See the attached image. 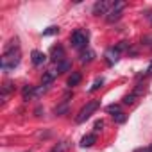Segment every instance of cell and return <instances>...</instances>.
<instances>
[{
    "instance_id": "obj_15",
    "label": "cell",
    "mask_w": 152,
    "mask_h": 152,
    "mask_svg": "<svg viewBox=\"0 0 152 152\" xmlns=\"http://www.w3.org/2000/svg\"><path fill=\"white\" fill-rule=\"evenodd\" d=\"M11 91H13V84H11V83H6V84L2 86V100H6Z\"/></svg>"
},
{
    "instance_id": "obj_18",
    "label": "cell",
    "mask_w": 152,
    "mask_h": 152,
    "mask_svg": "<svg viewBox=\"0 0 152 152\" xmlns=\"http://www.w3.org/2000/svg\"><path fill=\"white\" fill-rule=\"evenodd\" d=\"M125 7V2L124 0H118V2H115L113 4V7H111V11H116V13H122V9Z\"/></svg>"
},
{
    "instance_id": "obj_10",
    "label": "cell",
    "mask_w": 152,
    "mask_h": 152,
    "mask_svg": "<svg viewBox=\"0 0 152 152\" xmlns=\"http://www.w3.org/2000/svg\"><path fill=\"white\" fill-rule=\"evenodd\" d=\"M81 79H83V75H81L79 72H73L70 77H68V83H66V84H68L70 88H72V86H77V84L81 83Z\"/></svg>"
},
{
    "instance_id": "obj_6",
    "label": "cell",
    "mask_w": 152,
    "mask_h": 152,
    "mask_svg": "<svg viewBox=\"0 0 152 152\" xmlns=\"http://www.w3.org/2000/svg\"><path fill=\"white\" fill-rule=\"evenodd\" d=\"M104 57H106L107 64H109V66H113L115 63H118V59H120V52L116 50V47H111V48H107V50H106Z\"/></svg>"
},
{
    "instance_id": "obj_8",
    "label": "cell",
    "mask_w": 152,
    "mask_h": 152,
    "mask_svg": "<svg viewBox=\"0 0 152 152\" xmlns=\"http://www.w3.org/2000/svg\"><path fill=\"white\" fill-rule=\"evenodd\" d=\"M93 143H97V134H86V136L81 140V147H83V148H88V147H91Z\"/></svg>"
},
{
    "instance_id": "obj_27",
    "label": "cell",
    "mask_w": 152,
    "mask_h": 152,
    "mask_svg": "<svg viewBox=\"0 0 152 152\" xmlns=\"http://www.w3.org/2000/svg\"><path fill=\"white\" fill-rule=\"evenodd\" d=\"M147 75H152V61H150V64L147 66Z\"/></svg>"
},
{
    "instance_id": "obj_2",
    "label": "cell",
    "mask_w": 152,
    "mask_h": 152,
    "mask_svg": "<svg viewBox=\"0 0 152 152\" xmlns=\"http://www.w3.org/2000/svg\"><path fill=\"white\" fill-rule=\"evenodd\" d=\"M100 107V102L99 100H90L81 111H79V115H77V118H75V122H77V124H83V122H86L97 109Z\"/></svg>"
},
{
    "instance_id": "obj_1",
    "label": "cell",
    "mask_w": 152,
    "mask_h": 152,
    "mask_svg": "<svg viewBox=\"0 0 152 152\" xmlns=\"http://www.w3.org/2000/svg\"><path fill=\"white\" fill-rule=\"evenodd\" d=\"M20 59H22V54L18 48V39H13L4 50V56L0 59V66H2V70L6 73H9L11 70H15L20 64Z\"/></svg>"
},
{
    "instance_id": "obj_14",
    "label": "cell",
    "mask_w": 152,
    "mask_h": 152,
    "mask_svg": "<svg viewBox=\"0 0 152 152\" xmlns=\"http://www.w3.org/2000/svg\"><path fill=\"white\" fill-rule=\"evenodd\" d=\"M70 63L68 61H61V63H57V73H64V72H68L70 70Z\"/></svg>"
},
{
    "instance_id": "obj_23",
    "label": "cell",
    "mask_w": 152,
    "mask_h": 152,
    "mask_svg": "<svg viewBox=\"0 0 152 152\" xmlns=\"http://www.w3.org/2000/svg\"><path fill=\"white\" fill-rule=\"evenodd\" d=\"M68 111V104L64 102L63 106H59V107H56V115H63V113H66Z\"/></svg>"
},
{
    "instance_id": "obj_3",
    "label": "cell",
    "mask_w": 152,
    "mask_h": 152,
    "mask_svg": "<svg viewBox=\"0 0 152 152\" xmlns=\"http://www.w3.org/2000/svg\"><path fill=\"white\" fill-rule=\"evenodd\" d=\"M70 41H72V47H73V48L81 50V48H84V47L88 45V34L83 32V31H75V32L72 34Z\"/></svg>"
},
{
    "instance_id": "obj_11",
    "label": "cell",
    "mask_w": 152,
    "mask_h": 152,
    "mask_svg": "<svg viewBox=\"0 0 152 152\" xmlns=\"http://www.w3.org/2000/svg\"><path fill=\"white\" fill-rule=\"evenodd\" d=\"M95 59V52L91 48H86L83 54H81V63H91Z\"/></svg>"
},
{
    "instance_id": "obj_26",
    "label": "cell",
    "mask_w": 152,
    "mask_h": 152,
    "mask_svg": "<svg viewBox=\"0 0 152 152\" xmlns=\"http://www.w3.org/2000/svg\"><path fill=\"white\" fill-rule=\"evenodd\" d=\"M134 152H152V147H140V148H136Z\"/></svg>"
},
{
    "instance_id": "obj_16",
    "label": "cell",
    "mask_w": 152,
    "mask_h": 152,
    "mask_svg": "<svg viewBox=\"0 0 152 152\" xmlns=\"http://www.w3.org/2000/svg\"><path fill=\"white\" fill-rule=\"evenodd\" d=\"M136 97H138L136 93H129V95H125V97H124V104H125V106L134 104V102H136Z\"/></svg>"
},
{
    "instance_id": "obj_28",
    "label": "cell",
    "mask_w": 152,
    "mask_h": 152,
    "mask_svg": "<svg viewBox=\"0 0 152 152\" xmlns=\"http://www.w3.org/2000/svg\"><path fill=\"white\" fill-rule=\"evenodd\" d=\"M150 22H152V20H150Z\"/></svg>"
},
{
    "instance_id": "obj_22",
    "label": "cell",
    "mask_w": 152,
    "mask_h": 152,
    "mask_svg": "<svg viewBox=\"0 0 152 152\" xmlns=\"http://www.w3.org/2000/svg\"><path fill=\"white\" fill-rule=\"evenodd\" d=\"M59 32V27H48L47 31H43V36H52V34H57Z\"/></svg>"
},
{
    "instance_id": "obj_21",
    "label": "cell",
    "mask_w": 152,
    "mask_h": 152,
    "mask_svg": "<svg viewBox=\"0 0 152 152\" xmlns=\"http://www.w3.org/2000/svg\"><path fill=\"white\" fill-rule=\"evenodd\" d=\"M113 118H115V122H116V124H124V122L127 120V116H125L122 111H120V113H116V115H113Z\"/></svg>"
},
{
    "instance_id": "obj_7",
    "label": "cell",
    "mask_w": 152,
    "mask_h": 152,
    "mask_svg": "<svg viewBox=\"0 0 152 152\" xmlns=\"http://www.w3.org/2000/svg\"><path fill=\"white\" fill-rule=\"evenodd\" d=\"M31 61H32L34 66H41L47 61V54H43L41 50H32L31 52Z\"/></svg>"
},
{
    "instance_id": "obj_19",
    "label": "cell",
    "mask_w": 152,
    "mask_h": 152,
    "mask_svg": "<svg viewBox=\"0 0 152 152\" xmlns=\"http://www.w3.org/2000/svg\"><path fill=\"white\" fill-rule=\"evenodd\" d=\"M102 84H104V79H102V77H99V79H97V81L93 83V86L90 88V93H93V91H97V90H99V88H100Z\"/></svg>"
},
{
    "instance_id": "obj_17",
    "label": "cell",
    "mask_w": 152,
    "mask_h": 152,
    "mask_svg": "<svg viewBox=\"0 0 152 152\" xmlns=\"http://www.w3.org/2000/svg\"><path fill=\"white\" fill-rule=\"evenodd\" d=\"M66 148H68V141H61L59 145L52 148V152H66Z\"/></svg>"
},
{
    "instance_id": "obj_20",
    "label": "cell",
    "mask_w": 152,
    "mask_h": 152,
    "mask_svg": "<svg viewBox=\"0 0 152 152\" xmlns=\"http://www.w3.org/2000/svg\"><path fill=\"white\" fill-rule=\"evenodd\" d=\"M106 111L111 113V115H116V113H120V106H118V104H111V106L106 107Z\"/></svg>"
},
{
    "instance_id": "obj_25",
    "label": "cell",
    "mask_w": 152,
    "mask_h": 152,
    "mask_svg": "<svg viewBox=\"0 0 152 152\" xmlns=\"http://www.w3.org/2000/svg\"><path fill=\"white\" fill-rule=\"evenodd\" d=\"M102 127H104V122H102V120H97V122H95V131L99 132Z\"/></svg>"
},
{
    "instance_id": "obj_12",
    "label": "cell",
    "mask_w": 152,
    "mask_h": 152,
    "mask_svg": "<svg viewBox=\"0 0 152 152\" xmlns=\"http://www.w3.org/2000/svg\"><path fill=\"white\" fill-rule=\"evenodd\" d=\"M22 95H23V100H29V99H32V97L36 95V90H34V86H31V84L23 86V90H22Z\"/></svg>"
},
{
    "instance_id": "obj_5",
    "label": "cell",
    "mask_w": 152,
    "mask_h": 152,
    "mask_svg": "<svg viewBox=\"0 0 152 152\" xmlns=\"http://www.w3.org/2000/svg\"><path fill=\"white\" fill-rule=\"evenodd\" d=\"M50 59H52L56 64L61 63V61H64V48H63L61 45L52 47V50H50Z\"/></svg>"
},
{
    "instance_id": "obj_13",
    "label": "cell",
    "mask_w": 152,
    "mask_h": 152,
    "mask_svg": "<svg viewBox=\"0 0 152 152\" xmlns=\"http://www.w3.org/2000/svg\"><path fill=\"white\" fill-rule=\"evenodd\" d=\"M120 16H122V13H116V11H109V13L106 15V22H107V23H115L116 20H120Z\"/></svg>"
},
{
    "instance_id": "obj_4",
    "label": "cell",
    "mask_w": 152,
    "mask_h": 152,
    "mask_svg": "<svg viewBox=\"0 0 152 152\" xmlns=\"http://www.w3.org/2000/svg\"><path fill=\"white\" fill-rule=\"evenodd\" d=\"M111 7H113V4L109 0H99V2H95V6H93V15H97V16L106 15Z\"/></svg>"
},
{
    "instance_id": "obj_24",
    "label": "cell",
    "mask_w": 152,
    "mask_h": 152,
    "mask_svg": "<svg viewBox=\"0 0 152 152\" xmlns=\"http://www.w3.org/2000/svg\"><path fill=\"white\" fill-rule=\"evenodd\" d=\"M127 47H129V43H127V41H120V43L116 45V50H118V52H122V50H125Z\"/></svg>"
},
{
    "instance_id": "obj_9",
    "label": "cell",
    "mask_w": 152,
    "mask_h": 152,
    "mask_svg": "<svg viewBox=\"0 0 152 152\" xmlns=\"http://www.w3.org/2000/svg\"><path fill=\"white\" fill-rule=\"evenodd\" d=\"M56 73H57V72H54V70H50V72H45V73H43V77H41L43 86H48V84H52V83H54Z\"/></svg>"
}]
</instances>
